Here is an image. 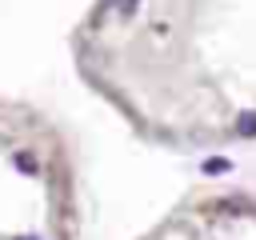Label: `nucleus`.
Listing matches in <instances>:
<instances>
[{
	"mask_svg": "<svg viewBox=\"0 0 256 240\" xmlns=\"http://www.w3.org/2000/svg\"><path fill=\"white\" fill-rule=\"evenodd\" d=\"M16 168H20V172H36V160H32L28 152H20V156H16Z\"/></svg>",
	"mask_w": 256,
	"mask_h": 240,
	"instance_id": "nucleus-1",
	"label": "nucleus"
},
{
	"mask_svg": "<svg viewBox=\"0 0 256 240\" xmlns=\"http://www.w3.org/2000/svg\"><path fill=\"white\" fill-rule=\"evenodd\" d=\"M240 136H256V116H240Z\"/></svg>",
	"mask_w": 256,
	"mask_h": 240,
	"instance_id": "nucleus-2",
	"label": "nucleus"
},
{
	"mask_svg": "<svg viewBox=\"0 0 256 240\" xmlns=\"http://www.w3.org/2000/svg\"><path fill=\"white\" fill-rule=\"evenodd\" d=\"M232 164L228 160H204V172H228Z\"/></svg>",
	"mask_w": 256,
	"mask_h": 240,
	"instance_id": "nucleus-3",
	"label": "nucleus"
},
{
	"mask_svg": "<svg viewBox=\"0 0 256 240\" xmlns=\"http://www.w3.org/2000/svg\"><path fill=\"white\" fill-rule=\"evenodd\" d=\"M116 4H120V8H124V12H128V8H132V4H136V0H116Z\"/></svg>",
	"mask_w": 256,
	"mask_h": 240,
	"instance_id": "nucleus-4",
	"label": "nucleus"
},
{
	"mask_svg": "<svg viewBox=\"0 0 256 240\" xmlns=\"http://www.w3.org/2000/svg\"><path fill=\"white\" fill-rule=\"evenodd\" d=\"M20 240H32V236H20Z\"/></svg>",
	"mask_w": 256,
	"mask_h": 240,
	"instance_id": "nucleus-5",
	"label": "nucleus"
}]
</instances>
